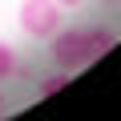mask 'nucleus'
Here are the masks:
<instances>
[{"instance_id":"1","label":"nucleus","mask_w":121,"mask_h":121,"mask_svg":"<svg viewBox=\"0 0 121 121\" xmlns=\"http://www.w3.org/2000/svg\"><path fill=\"white\" fill-rule=\"evenodd\" d=\"M105 48H113V32L105 28H69L52 36V65L60 73H77L81 65L97 60Z\"/></svg>"},{"instance_id":"2","label":"nucleus","mask_w":121,"mask_h":121,"mask_svg":"<svg viewBox=\"0 0 121 121\" xmlns=\"http://www.w3.org/2000/svg\"><path fill=\"white\" fill-rule=\"evenodd\" d=\"M60 24H65V16H60V4L56 0H24L20 4V28L36 40H48L60 32Z\"/></svg>"},{"instance_id":"3","label":"nucleus","mask_w":121,"mask_h":121,"mask_svg":"<svg viewBox=\"0 0 121 121\" xmlns=\"http://www.w3.org/2000/svg\"><path fill=\"white\" fill-rule=\"evenodd\" d=\"M12 73H16V52H12L4 40H0V81H8Z\"/></svg>"},{"instance_id":"4","label":"nucleus","mask_w":121,"mask_h":121,"mask_svg":"<svg viewBox=\"0 0 121 121\" xmlns=\"http://www.w3.org/2000/svg\"><path fill=\"white\" fill-rule=\"evenodd\" d=\"M65 81H69V73H60V69H56L52 77H44V81H40V97H52L56 89H65Z\"/></svg>"},{"instance_id":"5","label":"nucleus","mask_w":121,"mask_h":121,"mask_svg":"<svg viewBox=\"0 0 121 121\" xmlns=\"http://www.w3.org/2000/svg\"><path fill=\"white\" fill-rule=\"evenodd\" d=\"M56 4H60V8H69V4H81V0H56Z\"/></svg>"},{"instance_id":"6","label":"nucleus","mask_w":121,"mask_h":121,"mask_svg":"<svg viewBox=\"0 0 121 121\" xmlns=\"http://www.w3.org/2000/svg\"><path fill=\"white\" fill-rule=\"evenodd\" d=\"M0 109H4V93H0Z\"/></svg>"},{"instance_id":"7","label":"nucleus","mask_w":121,"mask_h":121,"mask_svg":"<svg viewBox=\"0 0 121 121\" xmlns=\"http://www.w3.org/2000/svg\"><path fill=\"white\" fill-rule=\"evenodd\" d=\"M105 4H113V0H105Z\"/></svg>"}]
</instances>
